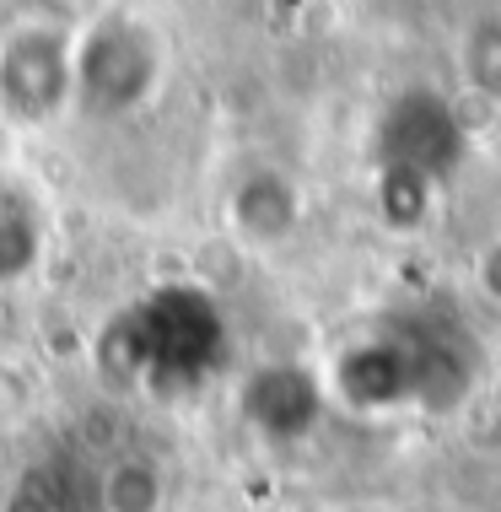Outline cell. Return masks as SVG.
I'll return each mask as SVG.
<instances>
[{"mask_svg":"<svg viewBox=\"0 0 501 512\" xmlns=\"http://www.w3.org/2000/svg\"><path fill=\"white\" fill-rule=\"evenodd\" d=\"M97 512H167V464L146 448H124L97 469Z\"/></svg>","mask_w":501,"mask_h":512,"instance_id":"ba28073f","label":"cell"},{"mask_svg":"<svg viewBox=\"0 0 501 512\" xmlns=\"http://www.w3.org/2000/svg\"><path fill=\"white\" fill-rule=\"evenodd\" d=\"M167 38L141 11H92L76 27L71 108L87 124H124L162 92Z\"/></svg>","mask_w":501,"mask_h":512,"instance_id":"7a4b0ae2","label":"cell"},{"mask_svg":"<svg viewBox=\"0 0 501 512\" xmlns=\"http://www.w3.org/2000/svg\"><path fill=\"white\" fill-rule=\"evenodd\" d=\"M76 33L60 22H22L0 38V114L17 130H49L71 108Z\"/></svg>","mask_w":501,"mask_h":512,"instance_id":"3957f363","label":"cell"},{"mask_svg":"<svg viewBox=\"0 0 501 512\" xmlns=\"http://www.w3.org/2000/svg\"><path fill=\"white\" fill-rule=\"evenodd\" d=\"M464 65H469V76H475V87H480V92L501 98V17H485L475 33H469Z\"/></svg>","mask_w":501,"mask_h":512,"instance_id":"30bf717a","label":"cell"},{"mask_svg":"<svg viewBox=\"0 0 501 512\" xmlns=\"http://www.w3.org/2000/svg\"><path fill=\"white\" fill-rule=\"evenodd\" d=\"M243 410L254 415L259 432H270V437H302L313 426V410H318L313 378H308V372H297V367H264V372L248 378Z\"/></svg>","mask_w":501,"mask_h":512,"instance_id":"5b68a950","label":"cell"},{"mask_svg":"<svg viewBox=\"0 0 501 512\" xmlns=\"http://www.w3.org/2000/svg\"><path fill=\"white\" fill-rule=\"evenodd\" d=\"M44 248H49L44 205L17 184H0V286L27 281L44 265Z\"/></svg>","mask_w":501,"mask_h":512,"instance_id":"52a82bcc","label":"cell"},{"mask_svg":"<svg viewBox=\"0 0 501 512\" xmlns=\"http://www.w3.org/2000/svg\"><path fill=\"white\" fill-rule=\"evenodd\" d=\"M0 512H76V496H71V480L60 475V469H22L17 480H11L6 502H0Z\"/></svg>","mask_w":501,"mask_h":512,"instance_id":"9c48e42d","label":"cell"},{"mask_svg":"<svg viewBox=\"0 0 501 512\" xmlns=\"http://www.w3.org/2000/svg\"><path fill=\"white\" fill-rule=\"evenodd\" d=\"M227 216H232V227H238V238L281 243L286 232L297 227V189H291L281 173L259 168V173L238 178V189H232V200H227Z\"/></svg>","mask_w":501,"mask_h":512,"instance_id":"8992f818","label":"cell"},{"mask_svg":"<svg viewBox=\"0 0 501 512\" xmlns=\"http://www.w3.org/2000/svg\"><path fill=\"white\" fill-rule=\"evenodd\" d=\"M383 151H388V173H410L421 184L442 178V168L458 151L448 108L437 98H405L383 124Z\"/></svg>","mask_w":501,"mask_h":512,"instance_id":"277c9868","label":"cell"},{"mask_svg":"<svg viewBox=\"0 0 501 512\" xmlns=\"http://www.w3.org/2000/svg\"><path fill=\"white\" fill-rule=\"evenodd\" d=\"M227 324L216 302L194 286H162L130 313H119L103 335V372L124 367V378L141 383L157 399L194 394L221 362Z\"/></svg>","mask_w":501,"mask_h":512,"instance_id":"6da1fadb","label":"cell"}]
</instances>
